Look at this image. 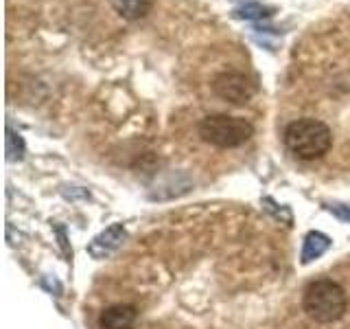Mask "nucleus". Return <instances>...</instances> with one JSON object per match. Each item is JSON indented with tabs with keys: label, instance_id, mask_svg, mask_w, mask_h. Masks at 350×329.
Segmentation results:
<instances>
[{
	"label": "nucleus",
	"instance_id": "nucleus-8",
	"mask_svg": "<svg viewBox=\"0 0 350 329\" xmlns=\"http://www.w3.org/2000/svg\"><path fill=\"white\" fill-rule=\"evenodd\" d=\"M328 248V239L320 233H311L306 237V246H304V261H311L313 257H320L322 252Z\"/></svg>",
	"mask_w": 350,
	"mask_h": 329
},
{
	"label": "nucleus",
	"instance_id": "nucleus-9",
	"mask_svg": "<svg viewBox=\"0 0 350 329\" xmlns=\"http://www.w3.org/2000/svg\"><path fill=\"white\" fill-rule=\"evenodd\" d=\"M22 151H25V145H22V138L16 134V132L7 130V154H9V160L22 158Z\"/></svg>",
	"mask_w": 350,
	"mask_h": 329
},
{
	"label": "nucleus",
	"instance_id": "nucleus-2",
	"mask_svg": "<svg viewBox=\"0 0 350 329\" xmlns=\"http://www.w3.org/2000/svg\"><path fill=\"white\" fill-rule=\"evenodd\" d=\"M304 312L313 318L315 323H335L348 310V296L346 290L333 279H317L306 285L302 296Z\"/></svg>",
	"mask_w": 350,
	"mask_h": 329
},
{
	"label": "nucleus",
	"instance_id": "nucleus-6",
	"mask_svg": "<svg viewBox=\"0 0 350 329\" xmlns=\"http://www.w3.org/2000/svg\"><path fill=\"white\" fill-rule=\"evenodd\" d=\"M114 11L125 20L145 18L151 9V0H112Z\"/></svg>",
	"mask_w": 350,
	"mask_h": 329
},
{
	"label": "nucleus",
	"instance_id": "nucleus-3",
	"mask_svg": "<svg viewBox=\"0 0 350 329\" xmlns=\"http://www.w3.org/2000/svg\"><path fill=\"white\" fill-rule=\"evenodd\" d=\"M200 136L208 145H215L221 149L241 147L254 136V125L243 117L208 114L200 123Z\"/></svg>",
	"mask_w": 350,
	"mask_h": 329
},
{
	"label": "nucleus",
	"instance_id": "nucleus-1",
	"mask_svg": "<svg viewBox=\"0 0 350 329\" xmlns=\"http://www.w3.org/2000/svg\"><path fill=\"white\" fill-rule=\"evenodd\" d=\"M284 145L300 160H317L333 145V132L324 121L298 119L284 130Z\"/></svg>",
	"mask_w": 350,
	"mask_h": 329
},
{
	"label": "nucleus",
	"instance_id": "nucleus-5",
	"mask_svg": "<svg viewBox=\"0 0 350 329\" xmlns=\"http://www.w3.org/2000/svg\"><path fill=\"white\" fill-rule=\"evenodd\" d=\"M138 321V310L129 303L109 305L98 316L101 329H134Z\"/></svg>",
	"mask_w": 350,
	"mask_h": 329
},
{
	"label": "nucleus",
	"instance_id": "nucleus-7",
	"mask_svg": "<svg viewBox=\"0 0 350 329\" xmlns=\"http://www.w3.org/2000/svg\"><path fill=\"white\" fill-rule=\"evenodd\" d=\"M271 14H273L271 7L258 5V3H245L234 11V16L243 20H262V18H269Z\"/></svg>",
	"mask_w": 350,
	"mask_h": 329
},
{
	"label": "nucleus",
	"instance_id": "nucleus-4",
	"mask_svg": "<svg viewBox=\"0 0 350 329\" xmlns=\"http://www.w3.org/2000/svg\"><path fill=\"white\" fill-rule=\"evenodd\" d=\"M213 90L217 97H221L228 103L243 106L256 95V82L245 73L228 71V73H221L215 77Z\"/></svg>",
	"mask_w": 350,
	"mask_h": 329
}]
</instances>
